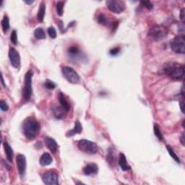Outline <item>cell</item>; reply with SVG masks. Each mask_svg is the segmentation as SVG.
<instances>
[{
	"instance_id": "1",
	"label": "cell",
	"mask_w": 185,
	"mask_h": 185,
	"mask_svg": "<svg viewBox=\"0 0 185 185\" xmlns=\"http://www.w3.org/2000/svg\"><path fill=\"white\" fill-rule=\"evenodd\" d=\"M162 70L164 74L173 80H180L184 77V65L179 63L173 61L165 63Z\"/></svg>"
},
{
	"instance_id": "2",
	"label": "cell",
	"mask_w": 185,
	"mask_h": 185,
	"mask_svg": "<svg viewBox=\"0 0 185 185\" xmlns=\"http://www.w3.org/2000/svg\"><path fill=\"white\" fill-rule=\"evenodd\" d=\"M23 130L26 138L35 139L39 133L40 124L35 117H28L23 122Z\"/></svg>"
},
{
	"instance_id": "3",
	"label": "cell",
	"mask_w": 185,
	"mask_h": 185,
	"mask_svg": "<svg viewBox=\"0 0 185 185\" xmlns=\"http://www.w3.org/2000/svg\"><path fill=\"white\" fill-rule=\"evenodd\" d=\"M168 30L163 25H156L148 30V36L154 41H159L164 39L168 35Z\"/></svg>"
},
{
	"instance_id": "4",
	"label": "cell",
	"mask_w": 185,
	"mask_h": 185,
	"mask_svg": "<svg viewBox=\"0 0 185 185\" xmlns=\"http://www.w3.org/2000/svg\"><path fill=\"white\" fill-rule=\"evenodd\" d=\"M172 50L176 54L185 53V37L184 35H179L174 38L170 42Z\"/></svg>"
},
{
	"instance_id": "5",
	"label": "cell",
	"mask_w": 185,
	"mask_h": 185,
	"mask_svg": "<svg viewBox=\"0 0 185 185\" xmlns=\"http://www.w3.org/2000/svg\"><path fill=\"white\" fill-rule=\"evenodd\" d=\"M32 77L33 72L31 70L27 72L25 75L24 86L23 90V97L25 101H29L31 98L33 89H32Z\"/></svg>"
},
{
	"instance_id": "6",
	"label": "cell",
	"mask_w": 185,
	"mask_h": 185,
	"mask_svg": "<svg viewBox=\"0 0 185 185\" xmlns=\"http://www.w3.org/2000/svg\"><path fill=\"white\" fill-rule=\"evenodd\" d=\"M61 72L64 77L66 78L69 82L72 84H77L80 81V76L74 69L65 66L61 68Z\"/></svg>"
},
{
	"instance_id": "7",
	"label": "cell",
	"mask_w": 185,
	"mask_h": 185,
	"mask_svg": "<svg viewBox=\"0 0 185 185\" xmlns=\"http://www.w3.org/2000/svg\"><path fill=\"white\" fill-rule=\"evenodd\" d=\"M77 147L80 151L87 154H95L98 151V146L95 143L87 140H81L78 142Z\"/></svg>"
},
{
	"instance_id": "8",
	"label": "cell",
	"mask_w": 185,
	"mask_h": 185,
	"mask_svg": "<svg viewBox=\"0 0 185 185\" xmlns=\"http://www.w3.org/2000/svg\"><path fill=\"white\" fill-rule=\"evenodd\" d=\"M106 4L108 9L114 13H121L125 9L124 2L121 0H108Z\"/></svg>"
},
{
	"instance_id": "9",
	"label": "cell",
	"mask_w": 185,
	"mask_h": 185,
	"mask_svg": "<svg viewBox=\"0 0 185 185\" xmlns=\"http://www.w3.org/2000/svg\"><path fill=\"white\" fill-rule=\"evenodd\" d=\"M43 182L46 184H58L59 175L57 172L54 170H50L45 172L44 175H43Z\"/></svg>"
},
{
	"instance_id": "10",
	"label": "cell",
	"mask_w": 185,
	"mask_h": 185,
	"mask_svg": "<svg viewBox=\"0 0 185 185\" xmlns=\"http://www.w3.org/2000/svg\"><path fill=\"white\" fill-rule=\"evenodd\" d=\"M9 59L12 66L15 68H19L20 66V56L15 49L11 48L9 51Z\"/></svg>"
},
{
	"instance_id": "11",
	"label": "cell",
	"mask_w": 185,
	"mask_h": 185,
	"mask_svg": "<svg viewBox=\"0 0 185 185\" xmlns=\"http://www.w3.org/2000/svg\"><path fill=\"white\" fill-rule=\"evenodd\" d=\"M16 163L19 172V174L21 177H23L26 172V158L23 154H18L16 157Z\"/></svg>"
},
{
	"instance_id": "12",
	"label": "cell",
	"mask_w": 185,
	"mask_h": 185,
	"mask_svg": "<svg viewBox=\"0 0 185 185\" xmlns=\"http://www.w3.org/2000/svg\"><path fill=\"white\" fill-rule=\"evenodd\" d=\"M45 143H46L47 148L51 151L52 153H56L58 149V144L55 140L50 137H45Z\"/></svg>"
},
{
	"instance_id": "13",
	"label": "cell",
	"mask_w": 185,
	"mask_h": 185,
	"mask_svg": "<svg viewBox=\"0 0 185 185\" xmlns=\"http://www.w3.org/2000/svg\"><path fill=\"white\" fill-rule=\"evenodd\" d=\"M98 171V166L95 163H88L83 168V172L87 176H90L92 174H97Z\"/></svg>"
},
{
	"instance_id": "14",
	"label": "cell",
	"mask_w": 185,
	"mask_h": 185,
	"mask_svg": "<svg viewBox=\"0 0 185 185\" xmlns=\"http://www.w3.org/2000/svg\"><path fill=\"white\" fill-rule=\"evenodd\" d=\"M52 161H53V159L49 153H43L39 159V163L42 166H46L50 165Z\"/></svg>"
},
{
	"instance_id": "15",
	"label": "cell",
	"mask_w": 185,
	"mask_h": 185,
	"mask_svg": "<svg viewBox=\"0 0 185 185\" xmlns=\"http://www.w3.org/2000/svg\"><path fill=\"white\" fill-rule=\"evenodd\" d=\"M4 148V152H5L7 159L9 161V162L12 163L13 161V156H14V153L13 148H11V146L9 145L8 142H4L3 144Z\"/></svg>"
},
{
	"instance_id": "16",
	"label": "cell",
	"mask_w": 185,
	"mask_h": 185,
	"mask_svg": "<svg viewBox=\"0 0 185 185\" xmlns=\"http://www.w3.org/2000/svg\"><path fill=\"white\" fill-rule=\"evenodd\" d=\"M119 164L121 168L123 171H129L130 170V166L128 165L127 161L126 159V156H124V154L120 153L119 154Z\"/></svg>"
},
{
	"instance_id": "17",
	"label": "cell",
	"mask_w": 185,
	"mask_h": 185,
	"mask_svg": "<svg viewBox=\"0 0 185 185\" xmlns=\"http://www.w3.org/2000/svg\"><path fill=\"white\" fill-rule=\"evenodd\" d=\"M82 124H80L79 121H77L75 124V127L73 128L72 130H70V131L67 132V137H72L73 135H75L76 134H80V132H82Z\"/></svg>"
},
{
	"instance_id": "18",
	"label": "cell",
	"mask_w": 185,
	"mask_h": 185,
	"mask_svg": "<svg viewBox=\"0 0 185 185\" xmlns=\"http://www.w3.org/2000/svg\"><path fill=\"white\" fill-rule=\"evenodd\" d=\"M59 103L61 104V106L66 111H69L70 109V104L69 103V102L67 101V99L65 98V96L62 92H59Z\"/></svg>"
},
{
	"instance_id": "19",
	"label": "cell",
	"mask_w": 185,
	"mask_h": 185,
	"mask_svg": "<svg viewBox=\"0 0 185 185\" xmlns=\"http://www.w3.org/2000/svg\"><path fill=\"white\" fill-rule=\"evenodd\" d=\"M68 54H70V56H72V58L75 59L79 57L80 54H81V52H80V49L78 48L77 46H72L69 48Z\"/></svg>"
},
{
	"instance_id": "20",
	"label": "cell",
	"mask_w": 185,
	"mask_h": 185,
	"mask_svg": "<svg viewBox=\"0 0 185 185\" xmlns=\"http://www.w3.org/2000/svg\"><path fill=\"white\" fill-rule=\"evenodd\" d=\"M45 12H46V6H45V4L44 2H42V3L40 4L37 15V18L39 22H43V21H44L45 13H46Z\"/></svg>"
},
{
	"instance_id": "21",
	"label": "cell",
	"mask_w": 185,
	"mask_h": 185,
	"mask_svg": "<svg viewBox=\"0 0 185 185\" xmlns=\"http://www.w3.org/2000/svg\"><path fill=\"white\" fill-rule=\"evenodd\" d=\"M66 111L64 109V108L61 107H56L53 108V114L54 116L56 119H61L64 117H65Z\"/></svg>"
},
{
	"instance_id": "22",
	"label": "cell",
	"mask_w": 185,
	"mask_h": 185,
	"mask_svg": "<svg viewBox=\"0 0 185 185\" xmlns=\"http://www.w3.org/2000/svg\"><path fill=\"white\" fill-rule=\"evenodd\" d=\"M2 27L4 34H6L9 29V20L7 15H4L2 20Z\"/></svg>"
},
{
	"instance_id": "23",
	"label": "cell",
	"mask_w": 185,
	"mask_h": 185,
	"mask_svg": "<svg viewBox=\"0 0 185 185\" xmlns=\"http://www.w3.org/2000/svg\"><path fill=\"white\" fill-rule=\"evenodd\" d=\"M34 36L37 39H44L46 38V34L43 28H38L34 31Z\"/></svg>"
},
{
	"instance_id": "24",
	"label": "cell",
	"mask_w": 185,
	"mask_h": 185,
	"mask_svg": "<svg viewBox=\"0 0 185 185\" xmlns=\"http://www.w3.org/2000/svg\"><path fill=\"white\" fill-rule=\"evenodd\" d=\"M166 149L168 152V153H169V155L172 156V158H173V159H174L178 163H181V161H180L179 158L178 157V156L177 155L176 153H175L174 151L173 150V148H172V147L169 146V145H166Z\"/></svg>"
},
{
	"instance_id": "25",
	"label": "cell",
	"mask_w": 185,
	"mask_h": 185,
	"mask_svg": "<svg viewBox=\"0 0 185 185\" xmlns=\"http://www.w3.org/2000/svg\"><path fill=\"white\" fill-rule=\"evenodd\" d=\"M154 133H155V135L156 137H158V139L160 140L161 141H163L164 140V137H163V135L162 134V132H161L159 126H158V124H154Z\"/></svg>"
},
{
	"instance_id": "26",
	"label": "cell",
	"mask_w": 185,
	"mask_h": 185,
	"mask_svg": "<svg viewBox=\"0 0 185 185\" xmlns=\"http://www.w3.org/2000/svg\"><path fill=\"white\" fill-rule=\"evenodd\" d=\"M64 6H65V2L63 1H59L56 4V13L59 16L63 15Z\"/></svg>"
},
{
	"instance_id": "27",
	"label": "cell",
	"mask_w": 185,
	"mask_h": 185,
	"mask_svg": "<svg viewBox=\"0 0 185 185\" xmlns=\"http://www.w3.org/2000/svg\"><path fill=\"white\" fill-rule=\"evenodd\" d=\"M98 23H100L101 25H108V20H107V18L106 17L105 15H103V14H100L98 16Z\"/></svg>"
},
{
	"instance_id": "28",
	"label": "cell",
	"mask_w": 185,
	"mask_h": 185,
	"mask_svg": "<svg viewBox=\"0 0 185 185\" xmlns=\"http://www.w3.org/2000/svg\"><path fill=\"white\" fill-rule=\"evenodd\" d=\"M10 40H11V42L13 43L14 45H17L18 35H17V32H16V30H13V31L12 32L11 35H10Z\"/></svg>"
},
{
	"instance_id": "29",
	"label": "cell",
	"mask_w": 185,
	"mask_h": 185,
	"mask_svg": "<svg viewBox=\"0 0 185 185\" xmlns=\"http://www.w3.org/2000/svg\"><path fill=\"white\" fill-rule=\"evenodd\" d=\"M44 86L46 87V88L50 89V90H52V89H54V88H55L56 85H55V83H54V82H53L52 81H51V80H46V82H45Z\"/></svg>"
},
{
	"instance_id": "30",
	"label": "cell",
	"mask_w": 185,
	"mask_h": 185,
	"mask_svg": "<svg viewBox=\"0 0 185 185\" xmlns=\"http://www.w3.org/2000/svg\"><path fill=\"white\" fill-rule=\"evenodd\" d=\"M48 34L51 39H55L56 37V31L54 27H50L48 28Z\"/></svg>"
},
{
	"instance_id": "31",
	"label": "cell",
	"mask_w": 185,
	"mask_h": 185,
	"mask_svg": "<svg viewBox=\"0 0 185 185\" xmlns=\"http://www.w3.org/2000/svg\"><path fill=\"white\" fill-rule=\"evenodd\" d=\"M0 108L2 111H7L9 109V106L7 103V102L4 100H1L0 101Z\"/></svg>"
},
{
	"instance_id": "32",
	"label": "cell",
	"mask_w": 185,
	"mask_h": 185,
	"mask_svg": "<svg viewBox=\"0 0 185 185\" xmlns=\"http://www.w3.org/2000/svg\"><path fill=\"white\" fill-rule=\"evenodd\" d=\"M141 4H143L144 7H145V8L148 9H150V10L153 9V4H152L151 2H149V1H142Z\"/></svg>"
},
{
	"instance_id": "33",
	"label": "cell",
	"mask_w": 185,
	"mask_h": 185,
	"mask_svg": "<svg viewBox=\"0 0 185 185\" xmlns=\"http://www.w3.org/2000/svg\"><path fill=\"white\" fill-rule=\"evenodd\" d=\"M120 50H121L120 47H115V48H113L111 49V50L109 51V54L111 56H116L119 53Z\"/></svg>"
},
{
	"instance_id": "34",
	"label": "cell",
	"mask_w": 185,
	"mask_h": 185,
	"mask_svg": "<svg viewBox=\"0 0 185 185\" xmlns=\"http://www.w3.org/2000/svg\"><path fill=\"white\" fill-rule=\"evenodd\" d=\"M180 20H182V23H184L185 20V9L183 8L181 10V13H180Z\"/></svg>"
},
{
	"instance_id": "35",
	"label": "cell",
	"mask_w": 185,
	"mask_h": 185,
	"mask_svg": "<svg viewBox=\"0 0 185 185\" xmlns=\"http://www.w3.org/2000/svg\"><path fill=\"white\" fill-rule=\"evenodd\" d=\"M179 106H180V108H181V111L182 113H184V97L182 98L181 100L179 101Z\"/></svg>"
},
{
	"instance_id": "36",
	"label": "cell",
	"mask_w": 185,
	"mask_h": 185,
	"mask_svg": "<svg viewBox=\"0 0 185 185\" xmlns=\"http://www.w3.org/2000/svg\"><path fill=\"white\" fill-rule=\"evenodd\" d=\"M180 141H181V143L183 146H184V132H182V136L180 137Z\"/></svg>"
},
{
	"instance_id": "37",
	"label": "cell",
	"mask_w": 185,
	"mask_h": 185,
	"mask_svg": "<svg viewBox=\"0 0 185 185\" xmlns=\"http://www.w3.org/2000/svg\"><path fill=\"white\" fill-rule=\"evenodd\" d=\"M25 3H27L28 4H32L33 2H34V1H25Z\"/></svg>"
},
{
	"instance_id": "38",
	"label": "cell",
	"mask_w": 185,
	"mask_h": 185,
	"mask_svg": "<svg viewBox=\"0 0 185 185\" xmlns=\"http://www.w3.org/2000/svg\"><path fill=\"white\" fill-rule=\"evenodd\" d=\"M75 25V22H72V23H70V24H69V25H68V27H72V25Z\"/></svg>"
}]
</instances>
